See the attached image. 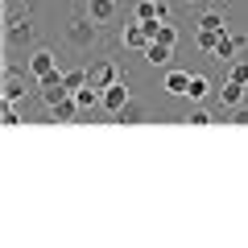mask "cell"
I'll use <instances>...</instances> for the list:
<instances>
[{"mask_svg": "<svg viewBox=\"0 0 248 248\" xmlns=\"http://www.w3.org/2000/svg\"><path fill=\"white\" fill-rule=\"evenodd\" d=\"M4 128H21V112H17V104H4Z\"/></svg>", "mask_w": 248, "mask_h": 248, "instance_id": "obj_24", "label": "cell"}, {"mask_svg": "<svg viewBox=\"0 0 248 248\" xmlns=\"http://www.w3.org/2000/svg\"><path fill=\"white\" fill-rule=\"evenodd\" d=\"M120 46H124V50L145 54V46H149V29H145V21L133 17V25H124V29H120Z\"/></svg>", "mask_w": 248, "mask_h": 248, "instance_id": "obj_8", "label": "cell"}, {"mask_svg": "<svg viewBox=\"0 0 248 248\" xmlns=\"http://www.w3.org/2000/svg\"><path fill=\"white\" fill-rule=\"evenodd\" d=\"M99 42V25L87 17V13H75L71 21H66V46L79 54H91V46Z\"/></svg>", "mask_w": 248, "mask_h": 248, "instance_id": "obj_1", "label": "cell"}, {"mask_svg": "<svg viewBox=\"0 0 248 248\" xmlns=\"http://www.w3.org/2000/svg\"><path fill=\"white\" fill-rule=\"evenodd\" d=\"M71 95H75V104L83 108V116L99 108V87H91V83H87V87H79V91H71Z\"/></svg>", "mask_w": 248, "mask_h": 248, "instance_id": "obj_18", "label": "cell"}, {"mask_svg": "<svg viewBox=\"0 0 248 248\" xmlns=\"http://www.w3.org/2000/svg\"><path fill=\"white\" fill-rule=\"evenodd\" d=\"M170 58H174V46H166V42L145 46V62H149V66H170Z\"/></svg>", "mask_w": 248, "mask_h": 248, "instance_id": "obj_15", "label": "cell"}, {"mask_svg": "<svg viewBox=\"0 0 248 248\" xmlns=\"http://www.w3.org/2000/svg\"><path fill=\"white\" fill-rule=\"evenodd\" d=\"M199 29H215V33H223V29H228V13H223V4H219V9H207L203 17H199Z\"/></svg>", "mask_w": 248, "mask_h": 248, "instance_id": "obj_17", "label": "cell"}, {"mask_svg": "<svg viewBox=\"0 0 248 248\" xmlns=\"http://www.w3.org/2000/svg\"><path fill=\"white\" fill-rule=\"evenodd\" d=\"M0 95H4V104H21L25 99V79H21V71L17 66H4V87H0Z\"/></svg>", "mask_w": 248, "mask_h": 248, "instance_id": "obj_9", "label": "cell"}, {"mask_svg": "<svg viewBox=\"0 0 248 248\" xmlns=\"http://www.w3.org/2000/svg\"><path fill=\"white\" fill-rule=\"evenodd\" d=\"M186 124H195V128H211V124H215V116L211 112H207V108H190V112H186Z\"/></svg>", "mask_w": 248, "mask_h": 248, "instance_id": "obj_21", "label": "cell"}, {"mask_svg": "<svg viewBox=\"0 0 248 248\" xmlns=\"http://www.w3.org/2000/svg\"><path fill=\"white\" fill-rule=\"evenodd\" d=\"M215 42H219L215 29H199V33H195V46H199L203 54H215Z\"/></svg>", "mask_w": 248, "mask_h": 248, "instance_id": "obj_22", "label": "cell"}, {"mask_svg": "<svg viewBox=\"0 0 248 248\" xmlns=\"http://www.w3.org/2000/svg\"><path fill=\"white\" fill-rule=\"evenodd\" d=\"M133 17L137 21H170V9L161 4V0H137Z\"/></svg>", "mask_w": 248, "mask_h": 248, "instance_id": "obj_13", "label": "cell"}, {"mask_svg": "<svg viewBox=\"0 0 248 248\" xmlns=\"http://www.w3.org/2000/svg\"><path fill=\"white\" fill-rule=\"evenodd\" d=\"M128 99H133V95H128V87H124V83H112V87L99 91V108H104L108 116H116L124 104H128Z\"/></svg>", "mask_w": 248, "mask_h": 248, "instance_id": "obj_10", "label": "cell"}, {"mask_svg": "<svg viewBox=\"0 0 248 248\" xmlns=\"http://www.w3.org/2000/svg\"><path fill=\"white\" fill-rule=\"evenodd\" d=\"M244 83H236V79H232V75H223V83H219V87H215V99H219V112L223 116H228L232 112V108H240V104H244Z\"/></svg>", "mask_w": 248, "mask_h": 248, "instance_id": "obj_4", "label": "cell"}, {"mask_svg": "<svg viewBox=\"0 0 248 248\" xmlns=\"http://www.w3.org/2000/svg\"><path fill=\"white\" fill-rule=\"evenodd\" d=\"M79 116H83V108L75 104V95L58 99V104L50 108V120H54V124H75V120H79Z\"/></svg>", "mask_w": 248, "mask_h": 248, "instance_id": "obj_12", "label": "cell"}, {"mask_svg": "<svg viewBox=\"0 0 248 248\" xmlns=\"http://www.w3.org/2000/svg\"><path fill=\"white\" fill-rule=\"evenodd\" d=\"M182 4H199V0H182Z\"/></svg>", "mask_w": 248, "mask_h": 248, "instance_id": "obj_26", "label": "cell"}, {"mask_svg": "<svg viewBox=\"0 0 248 248\" xmlns=\"http://www.w3.org/2000/svg\"><path fill=\"white\" fill-rule=\"evenodd\" d=\"M91 71V87H112V83H120V66H116V58H99V62H91L87 66Z\"/></svg>", "mask_w": 248, "mask_h": 248, "instance_id": "obj_6", "label": "cell"}, {"mask_svg": "<svg viewBox=\"0 0 248 248\" xmlns=\"http://www.w3.org/2000/svg\"><path fill=\"white\" fill-rule=\"evenodd\" d=\"M145 116H149V108H145V104H137V99H128V104H124L120 112H116V124H141Z\"/></svg>", "mask_w": 248, "mask_h": 248, "instance_id": "obj_16", "label": "cell"}, {"mask_svg": "<svg viewBox=\"0 0 248 248\" xmlns=\"http://www.w3.org/2000/svg\"><path fill=\"white\" fill-rule=\"evenodd\" d=\"M228 120H232V124H248V108H244V104H240V108H232V112H228Z\"/></svg>", "mask_w": 248, "mask_h": 248, "instance_id": "obj_25", "label": "cell"}, {"mask_svg": "<svg viewBox=\"0 0 248 248\" xmlns=\"http://www.w3.org/2000/svg\"><path fill=\"white\" fill-rule=\"evenodd\" d=\"M33 33H37V25H33V13H17V17H9V25H4V46L9 50H21V46H29L33 42Z\"/></svg>", "mask_w": 248, "mask_h": 248, "instance_id": "obj_2", "label": "cell"}, {"mask_svg": "<svg viewBox=\"0 0 248 248\" xmlns=\"http://www.w3.org/2000/svg\"><path fill=\"white\" fill-rule=\"evenodd\" d=\"M37 95H42L46 108H54L58 99L71 95V87H66V79H62V71H54V75H46V79H37Z\"/></svg>", "mask_w": 248, "mask_h": 248, "instance_id": "obj_3", "label": "cell"}, {"mask_svg": "<svg viewBox=\"0 0 248 248\" xmlns=\"http://www.w3.org/2000/svg\"><path fill=\"white\" fill-rule=\"evenodd\" d=\"M211 91H215V83L207 79V75L190 71V87H186V99H190V104H203V99L211 95Z\"/></svg>", "mask_w": 248, "mask_h": 248, "instance_id": "obj_14", "label": "cell"}, {"mask_svg": "<svg viewBox=\"0 0 248 248\" xmlns=\"http://www.w3.org/2000/svg\"><path fill=\"white\" fill-rule=\"evenodd\" d=\"M62 79H66V87H71V91H79V87H87V83H91V71H87V66H71V71H62Z\"/></svg>", "mask_w": 248, "mask_h": 248, "instance_id": "obj_20", "label": "cell"}, {"mask_svg": "<svg viewBox=\"0 0 248 248\" xmlns=\"http://www.w3.org/2000/svg\"><path fill=\"white\" fill-rule=\"evenodd\" d=\"M25 71L33 75V79H46V75H54V71H58V58H54V50H50V46H37V50L29 54Z\"/></svg>", "mask_w": 248, "mask_h": 248, "instance_id": "obj_5", "label": "cell"}, {"mask_svg": "<svg viewBox=\"0 0 248 248\" xmlns=\"http://www.w3.org/2000/svg\"><path fill=\"white\" fill-rule=\"evenodd\" d=\"M244 46H248V37H236V33H228V29H223V33H219V42H215V54H211V58L232 62L240 50H244Z\"/></svg>", "mask_w": 248, "mask_h": 248, "instance_id": "obj_11", "label": "cell"}, {"mask_svg": "<svg viewBox=\"0 0 248 248\" xmlns=\"http://www.w3.org/2000/svg\"><path fill=\"white\" fill-rule=\"evenodd\" d=\"M223 75H232L236 83H244V87H248V58H232V62H228V71H223Z\"/></svg>", "mask_w": 248, "mask_h": 248, "instance_id": "obj_23", "label": "cell"}, {"mask_svg": "<svg viewBox=\"0 0 248 248\" xmlns=\"http://www.w3.org/2000/svg\"><path fill=\"white\" fill-rule=\"evenodd\" d=\"M83 13H87L95 25H112V21L120 17V0H87V4H83Z\"/></svg>", "mask_w": 248, "mask_h": 248, "instance_id": "obj_7", "label": "cell"}, {"mask_svg": "<svg viewBox=\"0 0 248 248\" xmlns=\"http://www.w3.org/2000/svg\"><path fill=\"white\" fill-rule=\"evenodd\" d=\"M186 87H190V71H170L166 75V91H170V95H182L186 99Z\"/></svg>", "mask_w": 248, "mask_h": 248, "instance_id": "obj_19", "label": "cell"}]
</instances>
